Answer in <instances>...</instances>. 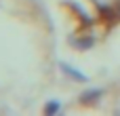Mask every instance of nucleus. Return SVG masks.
<instances>
[{
	"instance_id": "2",
	"label": "nucleus",
	"mask_w": 120,
	"mask_h": 116,
	"mask_svg": "<svg viewBox=\"0 0 120 116\" xmlns=\"http://www.w3.org/2000/svg\"><path fill=\"white\" fill-rule=\"evenodd\" d=\"M61 72H63V74H68V76H72L74 80H89V78H86V74H82V72L74 70V68H72V66H68V63H61Z\"/></svg>"
},
{
	"instance_id": "3",
	"label": "nucleus",
	"mask_w": 120,
	"mask_h": 116,
	"mask_svg": "<svg viewBox=\"0 0 120 116\" xmlns=\"http://www.w3.org/2000/svg\"><path fill=\"white\" fill-rule=\"evenodd\" d=\"M59 108H61V104H59V101H49V104L44 106V114L53 116L55 112H59Z\"/></svg>"
},
{
	"instance_id": "1",
	"label": "nucleus",
	"mask_w": 120,
	"mask_h": 116,
	"mask_svg": "<svg viewBox=\"0 0 120 116\" xmlns=\"http://www.w3.org/2000/svg\"><path fill=\"white\" fill-rule=\"evenodd\" d=\"M103 95V91L101 89H89V91H84V93H80V101L82 104H93L95 99H99Z\"/></svg>"
}]
</instances>
